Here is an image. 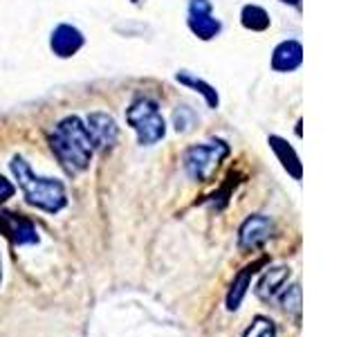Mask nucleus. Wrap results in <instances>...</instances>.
I'll return each mask as SVG.
<instances>
[{
  "label": "nucleus",
  "instance_id": "9d476101",
  "mask_svg": "<svg viewBox=\"0 0 359 337\" xmlns=\"http://www.w3.org/2000/svg\"><path fill=\"white\" fill-rule=\"evenodd\" d=\"M303 63V45L294 39L278 43L272 52V67L276 72H294Z\"/></svg>",
  "mask_w": 359,
  "mask_h": 337
},
{
  "label": "nucleus",
  "instance_id": "aec40b11",
  "mask_svg": "<svg viewBox=\"0 0 359 337\" xmlns=\"http://www.w3.org/2000/svg\"><path fill=\"white\" fill-rule=\"evenodd\" d=\"M0 281H3V265H0Z\"/></svg>",
  "mask_w": 359,
  "mask_h": 337
},
{
  "label": "nucleus",
  "instance_id": "39448f33",
  "mask_svg": "<svg viewBox=\"0 0 359 337\" xmlns=\"http://www.w3.org/2000/svg\"><path fill=\"white\" fill-rule=\"evenodd\" d=\"M189 29L200 41H211L222 32V22L213 16V7L209 0H191L189 3Z\"/></svg>",
  "mask_w": 359,
  "mask_h": 337
},
{
  "label": "nucleus",
  "instance_id": "f3484780",
  "mask_svg": "<svg viewBox=\"0 0 359 337\" xmlns=\"http://www.w3.org/2000/svg\"><path fill=\"white\" fill-rule=\"evenodd\" d=\"M243 337H276V326L267 317H256Z\"/></svg>",
  "mask_w": 359,
  "mask_h": 337
},
{
  "label": "nucleus",
  "instance_id": "6e6552de",
  "mask_svg": "<svg viewBox=\"0 0 359 337\" xmlns=\"http://www.w3.org/2000/svg\"><path fill=\"white\" fill-rule=\"evenodd\" d=\"M0 232H3L7 239H11L16 245H32L39 243V232L34 227V223L20 213H11V211H0Z\"/></svg>",
  "mask_w": 359,
  "mask_h": 337
},
{
  "label": "nucleus",
  "instance_id": "0eeeda50",
  "mask_svg": "<svg viewBox=\"0 0 359 337\" xmlns=\"http://www.w3.org/2000/svg\"><path fill=\"white\" fill-rule=\"evenodd\" d=\"M86 131L90 135V142H93L95 151L110 149V146L117 142V135H119L117 121L112 119L108 112H101V110L90 112L86 117Z\"/></svg>",
  "mask_w": 359,
  "mask_h": 337
},
{
  "label": "nucleus",
  "instance_id": "a211bd4d",
  "mask_svg": "<svg viewBox=\"0 0 359 337\" xmlns=\"http://www.w3.org/2000/svg\"><path fill=\"white\" fill-rule=\"evenodd\" d=\"M16 194V187L9 183L5 176H0V205H5V202Z\"/></svg>",
  "mask_w": 359,
  "mask_h": 337
},
{
  "label": "nucleus",
  "instance_id": "dca6fc26",
  "mask_svg": "<svg viewBox=\"0 0 359 337\" xmlns=\"http://www.w3.org/2000/svg\"><path fill=\"white\" fill-rule=\"evenodd\" d=\"M280 306H283L285 315H290V317H294L297 322L301 319V286L299 284L290 286L283 295H280Z\"/></svg>",
  "mask_w": 359,
  "mask_h": 337
},
{
  "label": "nucleus",
  "instance_id": "f03ea898",
  "mask_svg": "<svg viewBox=\"0 0 359 337\" xmlns=\"http://www.w3.org/2000/svg\"><path fill=\"white\" fill-rule=\"evenodd\" d=\"M9 168H11V173H14V178L18 180L22 196H25V200L32 207L48 211V213H56L67 205L65 187L61 180L36 176L20 155L11 157Z\"/></svg>",
  "mask_w": 359,
  "mask_h": 337
},
{
  "label": "nucleus",
  "instance_id": "4468645a",
  "mask_svg": "<svg viewBox=\"0 0 359 337\" xmlns=\"http://www.w3.org/2000/svg\"><path fill=\"white\" fill-rule=\"evenodd\" d=\"M175 81H177V84H182V86H187V88H194L196 93H200L202 97H205V101H207V106H209V108H218V104H220L218 90L213 88L211 84L202 81V79H198V77H194V74H189L187 70H180V72L175 74Z\"/></svg>",
  "mask_w": 359,
  "mask_h": 337
},
{
  "label": "nucleus",
  "instance_id": "1a4fd4ad",
  "mask_svg": "<svg viewBox=\"0 0 359 337\" xmlns=\"http://www.w3.org/2000/svg\"><path fill=\"white\" fill-rule=\"evenodd\" d=\"M83 43H86V37L81 34V29H76L74 25H67V22L56 25L50 37V48L59 59H70V56H74L83 48Z\"/></svg>",
  "mask_w": 359,
  "mask_h": 337
},
{
  "label": "nucleus",
  "instance_id": "7ed1b4c3",
  "mask_svg": "<svg viewBox=\"0 0 359 337\" xmlns=\"http://www.w3.org/2000/svg\"><path fill=\"white\" fill-rule=\"evenodd\" d=\"M229 144L224 140H209L189 146L182 155V166L191 180L196 183H209L216 176L218 166L222 164L224 157L229 155Z\"/></svg>",
  "mask_w": 359,
  "mask_h": 337
},
{
  "label": "nucleus",
  "instance_id": "ddd939ff",
  "mask_svg": "<svg viewBox=\"0 0 359 337\" xmlns=\"http://www.w3.org/2000/svg\"><path fill=\"white\" fill-rule=\"evenodd\" d=\"M269 146H272V151L276 153V157L280 160V164H283L285 171L292 173L294 180H301V162H299L297 151L292 149L283 138H278V135H269Z\"/></svg>",
  "mask_w": 359,
  "mask_h": 337
},
{
  "label": "nucleus",
  "instance_id": "6ab92c4d",
  "mask_svg": "<svg viewBox=\"0 0 359 337\" xmlns=\"http://www.w3.org/2000/svg\"><path fill=\"white\" fill-rule=\"evenodd\" d=\"M280 3H285V5H292V7L301 9V0H280Z\"/></svg>",
  "mask_w": 359,
  "mask_h": 337
},
{
  "label": "nucleus",
  "instance_id": "423d86ee",
  "mask_svg": "<svg viewBox=\"0 0 359 337\" xmlns=\"http://www.w3.org/2000/svg\"><path fill=\"white\" fill-rule=\"evenodd\" d=\"M274 234V223L263 213H254V216L245 218V223L238 230V247L243 252H254L263 247Z\"/></svg>",
  "mask_w": 359,
  "mask_h": 337
},
{
  "label": "nucleus",
  "instance_id": "f8f14e48",
  "mask_svg": "<svg viewBox=\"0 0 359 337\" xmlns=\"http://www.w3.org/2000/svg\"><path fill=\"white\" fill-rule=\"evenodd\" d=\"M261 265H263V261H256L252 265H247V267L241 270V275L233 279L231 290L227 295V310H238V306H241L245 295H247V288H250V284H252V277L258 272V267H261Z\"/></svg>",
  "mask_w": 359,
  "mask_h": 337
},
{
  "label": "nucleus",
  "instance_id": "f257e3e1",
  "mask_svg": "<svg viewBox=\"0 0 359 337\" xmlns=\"http://www.w3.org/2000/svg\"><path fill=\"white\" fill-rule=\"evenodd\" d=\"M48 142L67 176L83 173L95 155V146L86 131V121L76 115H67L56 124Z\"/></svg>",
  "mask_w": 359,
  "mask_h": 337
},
{
  "label": "nucleus",
  "instance_id": "2eb2a0df",
  "mask_svg": "<svg viewBox=\"0 0 359 337\" xmlns=\"http://www.w3.org/2000/svg\"><path fill=\"white\" fill-rule=\"evenodd\" d=\"M241 22L245 29L265 32L269 27V22H272V18H269V14L261 5H245L241 11Z\"/></svg>",
  "mask_w": 359,
  "mask_h": 337
},
{
  "label": "nucleus",
  "instance_id": "9b49d317",
  "mask_svg": "<svg viewBox=\"0 0 359 337\" xmlns=\"http://www.w3.org/2000/svg\"><path fill=\"white\" fill-rule=\"evenodd\" d=\"M287 279H290V267L287 265L267 267L265 272L261 275V279H258V284H256V295H258V299H263V301L276 299L278 292L285 288Z\"/></svg>",
  "mask_w": 359,
  "mask_h": 337
},
{
  "label": "nucleus",
  "instance_id": "412c9836",
  "mask_svg": "<svg viewBox=\"0 0 359 337\" xmlns=\"http://www.w3.org/2000/svg\"><path fill=\"white\" fill-rule=\"evenodd\" d=\"M130 3H140V0H130Z\"/></svg>",
  "mask_w": 359,
  "mask_h": 337
},
{
  "label": "nucleus",
  "instance_id": "20e7f679",
  "mask_svg": "<svg viewBox=\"0 0 359 337\" xmlns=\"http://www.w3.org/2000/svg\"><path fill=\"white\" fill-rule=\"evenodd\" d=\"M128 126L137 133V142L142 146H153L164 140L166 135V121L160 110V104L149 97L135 99L126 110Z\"/></svg>",
  "mask_w": 359,
  "mask_h": 337
}]
</instances>
